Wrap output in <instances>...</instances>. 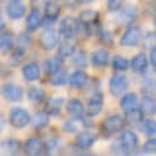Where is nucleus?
I'll list each match as a JSON object with an SVG mask.
<instances>
[{"label": "nucleus", "instance_id": "de8ad7c7", "mask_svg": "<svg viewBox=\"0 0 156 156\" xmlns=\"http://www.w3.org/2000/svg\"><path fill=\"white\" fill-rule=\"evenodd\" d=\"M78 156H95L94 153H81V154H78Z\"/></svg>", "mask_w": 156, "mask_h": 156}, {"label": "nucleus", "instance_id": "aec40b11", "mask_svg": "<svg viewBox=\"0 0 156 156\" xmlns=\"http://www.w3.org/2000/svg\"><path fill=\"white\" fill-rule=\"evenodd\" d=\"M25 14V5L22 0H9L6 5V16L11 20H17Z\"/></svg>", "mask_w": 156, "mask_h": 156}, {"label": "nucleus", "instance_id": "1a4fd4ad", "mask_svg": "<svg viewBox=\"0 0 156 156\" xmlns=\"http://www.w3.org/2000/svg\"><path fill=\"white\" fill-rule=\"evenodd\" d=\"M117 140H119L120 147L125 150V153H131V151L137 150V147H139V137L133 129H123L119 134Z\"/></svg>", "mask_w": 156, "mask_h": 156}, {"label": "nucleus", "instance_id": "79ce46f5", "mask_svg": "<svg viewBox=\"0 0 156 156\" xmlns=\"http://www.w3.org/2000/svg\"><path fill=\"white\" fill-rule=\"evenodd\" d=\"M142 153L145 154H156V136L154 137H148L144 145H142Z\"/></svg>", "mask_w": 156, "mask_h": 156}, {"label": "nucleus", "instance_id": "c9c22d12", "mask_svg": "<svg viewBox=\"0 0 156 156\" xmlns=\"http://www.w3.org/2000/svg\"><path fill=\"white\" fill-rule=\"evenodd\" d=\"M67 83H69V73L66 70H61L59 73L51 75L48 78V84L50 86H55V87H61V86L67 84Z\"/></svg>", "mask_w": 156, "mask_h": 156}, {"label": "nucleus", "instance_id": "412c9836", "mask_svg": "<svg viewBox=\"0 0 156 156\" xmlns=\"http://www.w3.org/2000/svg\"><path fill=\"white\" fill-rule=\"evenodd\" d=\"M22 148H23V144H20L17 139L9 137L2 142V154L3 156H19Z\"/></svg>", "mask_w": 156, "mask_h": 156}, {"label": "nucleus", "instance_id": "f8f14e48", "mask_svg": "<svg viewBox=\"0 0 156 156\" xmlns=\"http://www.w3.org/2000/svg\"><path fill=\"white\" fill-rule=\"evenodd\" d=\"M2 95L6 101L17 103L23 98V89H22V86H19L16 83H5L2 86Z\"/></svg>", "mask_w": 156, "mask_h": 156}, {"label": "nucleus", "instance_id": "c85d7f7f", "mask_svg": "<svg viewBox=\"0 0 156 156\" xmlns=\"http://www.w3.org/2000/svg\"><path fill=\"white\" fill-rule=\"evenodd\" d=\"M16 42H14V37L12 34L6 30L2 31V36H0V48H2V53H11L16 47Z\"/></svg>", "mask_w": 156, "mask_h": 156}, {"label": "nucleus", "instance_id": "f3484780", "mask_svg": "<svg viewBox=\"0 0 156 156\" xmlns=\"http://www.w3.org/2000/svg\"><path fill=\"white\" fill-rule=\"evenodd\" d=\"M89 83V75L83 69H76L69 75V86L72 89H84Z\"/></svg>", "mask_w": 156, "mask_h": 156}, {"label": "nucleus", "instance_id": "20e7f679", "mask_svg": "<svg viewBox=\"0 0 156 156\" xmlns=\"http://www.w3.org/2000/svg\"><path fill=\"white\" fill-rule=\"evenodd\" d=\"M8 122H9L11 126L20 129V128H25V126H28L31 123V115H30V112L25 109V108L16 106V108H12L9 111Z\"/></svg>", "mask_w": 156, "mask_h": 156}, {"label": "nucleus", "instance_id": "39448f33", "mask_svg": "<svg viewBox=\"0 0 156 156\" xmlns=\"http://www.w3.org/2000/svg\"><path fill=\"white\" fill-rule=\"evenodd\" d=\"M58 30L61 36H64L66 39H73L76 36H80V20L72 16H66L64 19H61Z\"/></svg>", "mask_w": 156, "mask_h": 156}, {"label": "nucleus", "instance_id": "37998d69", "mask_svg": "<svg viewBox=\"0 0 156 156\" xmlns=\"http://www.w3.org/2000/svg\"><path fill=\"white\" fill-rule=\"evenodd\" d=\"M23 55H25V50H22L19 47H16L14 50H12L11 51V56H9V61H11L12 66H19V62L22 61Z\"/></svg>", "mask_w": 156, "mask_h": 156}, {"label": "nucleus", "instance_id": "7ed1b4c3", "mask_svg": "<svg viewBox=\"0 0 156 156\" xmlns=\"http://www.w3.org/2000/svg\"><path fill=\"white\" fill-rule=\"evenodd\" d=\"M108 89H109V94L114 97L123 95L125 90L128 89V76L123 75V72H114L109 76Z\"/></svg>", "mask_w": 156, "mask_h": 156}, {"label": "nucleus", "instance_id": "f03ea898", "mask_svg": "<svg viewBox=\"0 0 156 156\" xmlns=\"http://www.w3.org/2000/svg\"><path fill=\"white\" fill-rule=\"evenodd\" d=\"M37 44L41 47V50L44 51H51L59 47L61 44V33L59 30H53V28H47L44 30L37 37Z\"/></svg>", "mask_w": 156, "mask_h": 156}, {"label": "nucleus", "instance_id": "a19ab883", "mask_svg": "<svg viewBox=\"0 0 156 156\" xmlns=\"http://www.w3.org/2000/svg\"><path fill=\"white\" fill-rule=\"evenodd\" d=\"M97 37H98V41L101 42V44H105V45H112L114 44V36H112V33L109 31V30H106V28H98V31H97Z\"/></svg>", "mask_w": 156, "mask_h": 156}, {"label": "nucleus", "instance_id": "6e6552de", "mask_svg": "<svg viewBox=\"0 0 156 156\" xmlns=\"http://www.w3.org/2000/svg\"><path fill=\"white\" fill-rule=\"evenodd\" d=\"M137 6L136 5H125L122 6L119 11H117V16H115V22L119 25H125V27H128V25H131L136 19H137Z\"/></svg>", "mask_w": 156, "mask_h": 156}, {"label": "nucleus", "instance_id": "a211bd4d", "mask_svg": "<svg viewBox=\"0 0 156 156\" xmlns=\"http://www.w3.org/2000/svg\"><path fill=\"white\" fill-rule=\"evenodd\" d=\"M44 17L45 16H42V12L39 11L37 8H33L27 14V19H25V27H27V31L28 33L36 31L44 23Z\"/></svg>", "mask_w": 156, "mask_h": 156}, {"label": "nucleus", "instance_id": "4468645a", "mask_svg": "<svg viewBox=\"0 0 156 156\" xmlns=\"http://www.w3.org/2000/svg\"><path fill=\"white\" fill-rule=\"evenodd\" d=\"M41 72H42V69L36 61H28L20 67V73L23 76V80L28 81V83L37 81L39 78H41Z\"/></svg>", "mask_w": 156, "mask_h": 156}, {"label": "nucleus", "instance_id": "4c0bfd02", "mask_svg": "<svg viewBox=\"0 0 156 156\" xmlns=\"http://www.w3.org/2000/svg\"><path fill=\"white\" fill-rule=\"evenodd\" d=\"M142 134H145L147 137H154L156 136V120L154 119H145L139 125Z\"/></svg>", "mask_w": 156, "mask_h": 156}, {"label": "nucleus", "instance_id": "393cba45", "mask_svg": "<svg viewBox=\"0 0 156 156\" xmlns=\"http://www.w3.org/2000/svg\"><path fill=\"white\" fill-rule=\"evenodd\" d=\"M64 103H66V100H64V97L61 95H53V97H50L47 101H45V111L50 114V115H58L61 108L64 106Z\"/></svg>", "mask_w": 156, "mask_h": 156}, {"label": "nucleus", "instance_id": "9b49d317", "mask_svg": "<svg viewBox=\"0 0 156 156\" xmlns=\"http://www.w3.org/2000/svg\"><path fill=\"white\" fill-rule=\"evenodd\" d=\"M98 136L92 131H89V129H83L80 131L76 136H75V147L78 150H89L90 147L95 145Z\"/></svg>", "mask_w": 156, "mask_h": 156}, {"label": "nucleus", "instance_id": "ea45409f", "mask_svg": "<svg viewBox=\"0 0 156 156\" xmlns=\"http://www.w3.org/2000/svg\"><path fill=\"white\" fill-rule=\"evenodd\" d=\"M142 47L145 50H151L153 47H156V31H147L142 36Z\"/></svg>", "mask_w": 156, "mask_h": 156}, {"label": "nucleus", "instance_id": "6ab92c4d", "mask_svg": "<svg viewBox=\"0 0 156 156\" xmlns=\"http://www.w3.org/2000/svg\"><path fill=\"white\" fill-rule=\"evenodd\" d=\"M48 123H50V114L47 111L39 109L31 115V126L34 131H42L48 126Z\"/></svg>", "mask_w": 156, "mask_h": 156}, {"label": "nucleus", "instance_id": "a18cd8bd", "mask_svg": "<svg viewBox=\"0 0 156 156\" xmlns=\"http://www.w3.org/2000/svg\"><path fill=\"white\" fill-rule=\"evenodd\" d=\"M148 59H150V64H151V67L156 70V47H153L150 50V55H148Z\"/></svg>", "mask_w": 156, "mask_h": 156}, {"label": "nucleus", "instance_id": "9d476101", "mask_svg": "<svg viewBox=\"0 0 156 156\" xmlns=\"http://www.w3.org/2000/svg\"><path fill=\"white\" fill-rule=\"evenodd\" d=\"M87 125H89V122L84 119L83 115L81 117H72L70 115V119H66L62 122L61 129L66 134H78L80 131H83L84 126H87Z\"/></svg>", "mask_w": 156, "mask_h": 156}, {"label": "nucleus", "instance_id": "49530a36", "mask_svg": "<svg viewBox=\"0 0 156 156\" xmlns=\"http://www.w3.org/2000/svg\"><path fill=\"white\" fill-rule=\"evenodd\" d=\"M78 3H81V5H87V3H92L94 0H76Z\"/></svg>", "mask_w": 156, "mask_h": 156}, {"label": "nucleus", "instance_id": "8fccbe9b", "mask_svg": "<svg viewBox=\"0 0 156 156\" xmlns=\"http://www.w3.org/2000/svg\"><path fill=\"white\" fill-rule=\"evenodd\" d=\"M47 156H50V154H47Z\"/></svg>", "mask_w": 156, "mask_h": 156}, {"label": "nucleus", "instance_id": "09e8293b", "mask_svg": "<svg viewBox=\"0 0 156 156\" xmlns=\"http://www.w3.org/2000/svg\"><path fill=\"white\" fill-rule=\"evenodd\" d=\"M153 25H154V28H156V16H154V19H153Z\"/></svg>", "mask_w": 156, "mask_h": 156}, {"label": "nucleus", "instance_id": "ddd939ff", "mask_svg": "<svg viewBox=\"0 0 156 156\" xmlns=\"http://www.w3.org/2000/svg\"><path fill=\"white\" fill-rule=\"evenodd\" d=\"M103 103H105V97L101 92H95L89 95V101L86 105V117H95L103 111Z\"/></svg>", "mask_w": 156, "mask_h": 156}, {"label": "nucleus", "instance_id": "bb28decb", "mask_svg": "<svg viewBox=\"0 0 156 156\" xmlns=\"http://www.w3.org/2000/svg\"><path fill=\"white\" fill-rule=\"evenodd\" d=\"M59 12H61V6H59V3H56L55 0H48V2H45V6H44V16H45V19H47L50 23L56 20V17L59 16Z\"/></svg>", "mask_w": 156, "mask_h": 156}, {"label": "nucleus", "instance_id": "a878e982", "mask_svg": "<svg viewBox=\"0 0 156 156\" xmlns=\"http://www.w3.org/2000/svg\"><path fill=\"white\" fill-rule=\"evenodd\" d=\"M98 11L95 9H83L80 12V16H78V20H80L83 25H86V27H94V25L98 23Z\"/></svg>", "mask_w": 156, "mask_h": 156}, {"label": "nucleus", "instance_id": "2f4dec72", "mask_svg": "<svg viewBox=\"0 0 156 156\" xmlns=\"http://www.w3.org/2000/svg\"><path fill=\"white\" fill-rule=\"evenodd\" d=\"M144 112H142L140 108H133L129 111H125V119H126V123L129 125H140L144 122Z\"/></svg>", "mask_w": 156, "mask_h": 156}, {"label": "nucleus", "instance_id": "dca6fc26", "mask_svg": "<svg viewBox=\"0 0 156 156\" xmlns=\"http://www.w3.org/2000/svg\"><path fill=\"white\" fill-rule=\"evenodd\" d=\"M62 67H64V64H62V58H61L59 55H58V56H56V55H55V56H48L47 59H44V64H42L44 73L48 75V76L59 73L61 70H64Z\"/></svg>", "mask_w": 156, "mask_h": 156}, {"label": "nucleus", "instance_id": "4be33fe9", "mask_svg": "<svg viewBox=\"0 0 156 156\" xmlns=\"http://www.w3.org/2000/svg\"><path fill=\"white\" fill-rule=\"evenodd\" d=\"M148 56L144 53V51H139V53H136L131 59V62H129V66H131V70L136 72V73H144L148 67Z\"/></svg>", "mask_w": 156, "mask_h": 156}, {"label": "nucleus", "instance_id": "f704fd0d", "mask_svg": "<svg viewBox=\"0 0 156 156\" xmlns=\"http://www.w3.org/2000/svg\"><path fill=\"white\" fill-rule=\"evenodd\" d=\"M75 51H76V45H75L73 42H69V41L61 42V44H59V47H58V55H59L62 59H66V58H72Z\"/></svg>", "mask_w": 156, "mask_h": 156}, {"label": "nucleus", "instance_id": "b1692460", "mask_svg": "<svg viewBox=\"0 0 156 156\" xmlns=\"http://www.w3.org/2000/svg\"><path fill=\"white\" fill-rule=\"evenodd\" d=\"M119 105H120V109H122L123 112L133 109V108H137V105H139L137 94H136V92H125L123 95H120Z\"/></svg>", "mask_w": 156, "mask_h": 156}, {"label": "nucleus", "instance_id": "473e14b6", "mask_svg": "<svg viewBox=\"0 0 156 156\" xmlns=\"http://www.w3.org/2000/svg\"><path fill=\"white\" fill-rule=\"evenodd\" d=\"M140 90L144 95H154L156 94V76L147 75L140 83Z\"/></svg>", "mask_w": 156, "mask_h": 156}, {"label": "nucleus", "instance_id": "58836bf2", "mask_svg": "<svg viewBox=\"0 0 156 156\" xmlns=\"http://www.w3.org/2000/svg\"><path fill=\"white\" fill-rule=\"evenodd\" d=\"M44 142H45V148H47L48 153H53V151L59 150V147H61V140H59V137H58L56 134L47 136V137L44 139Z\"/></svg>", "mask_w": 156, "mask_h": 156}, {"label": "nucleus", "instance_id": "72a5a7b5", "mask_svg": "<svg viewBox=\"0 0 156 156\" xmlns=\"http://www.w3.org/2000/svg\"><path fill=\"white\" fill-rule=\"evenodd\" d=\"M111 66H112L114 72H126V70H129V67H131L129 66V61L122 55H115L111 61Z\"/></svg>", "mask_w": 156, "mask_h": 156}, {"label": "nucleus", "instance_id": "3c124183", "mask_svg": "<svg viewBox=\"0 0 156 156\" xmlns=\"http://www.w3.org/2000/svg\"><path fill=\"white\" fill-rule=\"evenodd\" d=\"M154 2H156V0H154Z\"/></svg>", "mask_w": 156, "mask_h": 156}, {"label": "nucleus", "instance_id": "c756f323", "mask_svg": "<svg viewBox=\"0 0 156 156\" xmlns=\"http://www.w3.org/2000/svg\"><path fill=\"white\" fill-rule=\"evenodd\" d=\"M87 62H90L89 59V55L84 48H76V51L72 56V64L76 67V69H84L87 66Z\"/></svg>", "mask_w": 156, "mask_h": 156}, {"label": "nucleus", "instance_id": "7c9ffc66", "mask_svg": "<svg viewBox=\"0 0 156 156\" xmlns=\"http://www.w3.org/2000/svg\"><path fill=\"white\" fill-rule=\"evenodd\" d=\"M140 109L145 115H156V98L153 95H144L140 100Z\"/></svg>", "mask_w": 156, "mask_h": 156}, {"label": "nucleus", "instance_id": "c03bdc74", "mask_svg": "<svg viewBox=\"0 0 156 156\" xmlns=\"http://www.w3.org/2000/svg\"><path fill=\"white\" fill-rule=\"evenodd\" d=\"M109 11H119L123 6V0H106Z\"/></svg>", "mask_w": 156, "mask_h": 156}, {"label": "nucleus", "instance_id": "5701e85b", "mask_svg": "<svg viewBox=\"0 0 156 156\" xmlns=\"http://www.w3.org/2000/svg\"><path fill=\"white\" fill-rule=\"evenodd\" d=\"M66 111L72 117H81L86 114V106L80 98H69L66 101Z\"/></svg>", "mask_w": 156, "mask_h": 156}, {"label": "nucleus", "instance_id": "e433bc0d", "mask_svg": "<svg viewBox=\"0 0 156 156\" xmlns=\"http://www.w3.org/2000/svg\"><path fill=\"white\" fill-rule=\"evenodd\" d=\"M31 45H33L31 33L23 31V33H19V34H17V39H16V47H19V48H22V50L27 51Z\"/></svg>", "mask_w": 156, "mask_h": 156}, {"label": "nucleus", "instance_id": "2eb2a0df", "mask_svg": "<svg viewBox=\"0 0 156 156\" xmlns=\"http://www.w3.org/2000/svg\"><path fill=\"white\" fill-rule=\"evenodd\" d=\"M89 59H90V64L92 67H97V69H103L108 66L109 62V50L108 48H95L90 51L89 55Z\"/></svg>", "mask_w": 156, "mask_h": 156}, {"label": "nucleus", "instance_id": "423d86ee", "mask_svg": "<svg viewBox=\"0 0 156 156\" xmlns=\"http://www.w3.org/2000/svg\"><path fill=\"white\" fill-rule=\"evenodd\" d=\"M142 41V30L140 27H137V25H128V27L125 28L122 37H120V45L122 47H136L139 45Z\"/></svg>", "mask_w": 156, "mask_h": 156}, {"label": "nucleus", "instance_id": "0eeeda50", "mask_svg": "<svg viewBox=\"0 0 156 156\" xmlns=\"http://www.w3.org/2000/svg\"><path fill=\"white\" fill-rule=\"evenodd\" d=\"M47 151L44 139L37 136H30L23 142V153L27 156H44Z\"/></svg>", "mask_w": 156, "mask_h": 156}, {"label": "nucleus", "instance_id": "f257e3e1", "mask_svg": "<svg viewBox=\"0 0 156 156\" xmlns=\"http://www.w3.org/2000/svg\"><path fill=\"white\" fill-rule=\"evenodd\" d=\"M125 125H126L125 115H122L119 112H111V114H108L105 119H103L100 128H101L103 134L111 136V134H117L119 131H123Z\"/></svg>", "mask_w": 156, "mask_h": 156}, {"label": "nucleus", "instance_id": "cd10ccee", "mask_svg": "<svg viewBox=\"0 0 156 156\" xmlns=\"http://www.w3.org/2000/svg\"><path fill=\"white\" fill-rule=\"evenodd\" d=\"M27 97H28V101L33 103V105H41L45 98V92L41 86H30L27 90Z\"/></svg>", "mask_w": 156, "mask_h": 156}]
</instances>
